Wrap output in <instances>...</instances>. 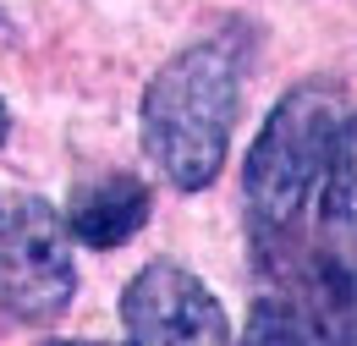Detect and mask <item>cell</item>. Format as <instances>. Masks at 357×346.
Segmentation results:
<instances>
[{
    "label": "cell",
    "mask_w": 357,
    "mask_h": 346,
    "mask_svg": "<svg viewBox=\"0 0 357 346\" xmlns=\"http://www.w3.org/2000/svg\"><path fill=\"white\" fill-rule=\"evenodd\" d=\"M319 236L357 264V116L341 121L319 181Z\"/></svg>",
    "instance_id": "8992f818"
},
{
    "label": "cell",
    "mask_w": 357,
    "mask_h": 346,
    "mask_svg": "<svg viewBox=\"0 0 357 346\" xmlns=\"http://www.w3.org/2000/svg\"><path fill=\"white\" fill-rule=\"evenodd\" d=\"M149 209H154V198H149V187L137 176H105V181H89L72 198L66 231L83 248H121L149 225Z\"/></svg>",
    "instance_id": "5b68a950"
},
{
    "label": "cell",
    "mask_w": 357,
    "mask_h": 346,
    "mask_svg": "<svg viewBox=\"0 0 357 346\" xmlns=\"http://www.w3.org/2000/svg\"><path fill=\"white\" fill-rule=\"evenodd\" d=\"M242 105V55L231 39H204L171 55L143 88V154L181 193H204L225 171Z\"/></svg>",
    "instance_id": "6da1fadb"
},
{
    "label": "cell",
    "mask_w": 357,
    "mask_h": 346,
    "mask_svg": "<svg viewBox=\"0 0 357 346\" xmlns=\"http://www.w3.org/2000/svg\"><path fill=\"white\" fill-rule=\"evenodd\" d=\"M341 121H347V99L335 83H297L269 110V121L242 160V209H248L253 248L303 231Z\"/></svg>",
    "instance_id": "7a4b0ae2"
},
{
    "label": "cell",
    "mask_w": 357,
    "mask_h": 346,
    "mask_svg": "<svg viewBox=\"0 0 357 346\" xmlns=\"http://www.w3.org/2000/svg\"><path fill=\"white\" fill-rule=\"evenodd\" d=\"M121 324H127V341L143 346H220L231 341V319H225L220 297L187 275L181 264H143L127 292H121Z\"/></svg>",
    "instance_id": "277c9868"
},
{
    "label": "cell",
    "mask_w": 357,
    "mask_h": 346,
    "mask_svg": "<svg viewBox=\"0 0 357 346\" xmlns=\"http://www.w3.org/2000/svg\"><path fill=\"white\" fill-rule=\"evenodd\" d=\"M77 297L72 231L45 198L17 193L0 204V313L17 324H55Z\"/></svg>",
    "instance_id": "3957f363"
},
{
    "label": "cell",
    "mask_w": 357,
    "mask_h": 346,
    "mask_svg": "<svg viewBox=\"0 0 357 346\" xmlns=\"http://www.w3.org/2000/svg\"><path fill=\"white\" fill-rule=\"evenodd\" d=\"M11 137V116H6V105H0V143Z\"/></svg>",
    "instance_id": "52a82bcc"
}]
</instances>
